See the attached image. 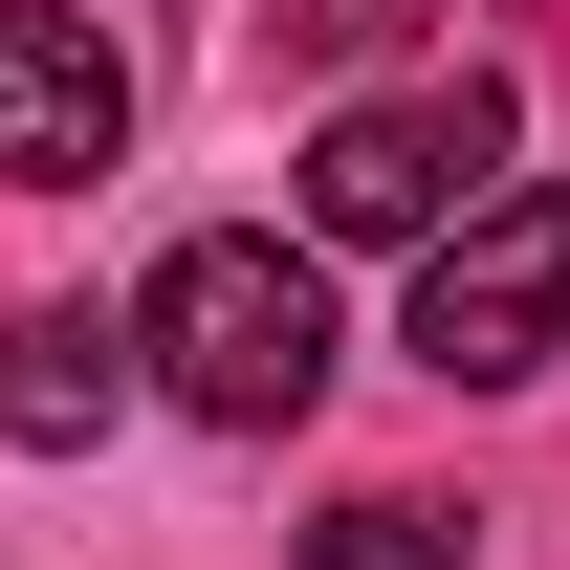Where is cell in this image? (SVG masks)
I'll list each match as a JSON object with an SVG mask.
<instances>
[{
    "label": "cell",
    "instance_id": "1",
    "mask_svg": "<svg viewBox=\"0 0 570 570\" xmlns=\"http://www.w3.org/2000/svg\"><path fill=\"white\" fill-rule=\"evenodd\" d=\"M132 352H154V395H176V417L285 439L307 395H330V285L285 264V242H242V219H198V242L132 285Z\"/></svg>",
    "mask_w": 570,
    "mask_h": 570
},
{
    "label": "cell",
    "instance_id": "2",
    "mask_svg": "<svg viewBox=\"0 0 570 570\" xmlns=\"http://www.w3.org/2000/svg\"><path fill=\"white\" fill-rule=\"evenodd\" d=\"M504 67H417V88H352L307 132V242H439V219L504 176Z\"/></svg>",
    "mask_w": 570,
    "mask_h": 570
},
{
    "label": "cell",
    "instance_id": "3",
    "mask_svg": "<svg viewBox=\"0 0 570 570\" xmlns=\"http://www.w3.org/2000/svg\"><path fill=\"white\" fill-rule=\"evenodd\" d=\"M549 352H570V198L549 176H483L417 242V373L439 395H527Z\"/></svg>",
    "mask_w": 570,
    "mask_h": 570
},
{
    "label": "cell",
    "instance_id": "4",
    "mask_svg": "<svg viewBox=\"0 0 570 570\" xmlns=\"http://www.w3.org/2000/svg\"><path fill=\"white\" fill-rule=\"evenodd\" d=\"M132 154V67H110V22L88 0H0V176H110Z\"/></svg>",
    "mask_w": 570,
    "mask_h": 570
},
{
    "label": "cell",
    "instance_id": "5",
    "mask_svg": "<svg viewBox=\"0 0 570 570\" xmlns=\"http://www.w3.org/2000/svg\"><path fill=\"white\" fill-rule=\"evenodd\" d=\"M110 395H132V352H110L88 307H22V330H0V439H22V461L110 439Z\"/></svg>",
    "mask_w": 570,
    "mask_h": 570
},
{
    "label": "cell",
    "instance_id": "6",
    "mask_svg": "<svg viewBox=\"0 0 570 570\" xmlns=\"http://www.w3.org/2000/svg\"><path fill=\"white\" fill-rule=\"evenodd\" d=\"M461 549H483V527H461V504H417V483H352L330 527H307V570H461Z\"/></svg>",
    "mask_w": 570,
    "mask_h": 570
}]
</instances>
